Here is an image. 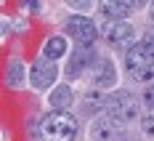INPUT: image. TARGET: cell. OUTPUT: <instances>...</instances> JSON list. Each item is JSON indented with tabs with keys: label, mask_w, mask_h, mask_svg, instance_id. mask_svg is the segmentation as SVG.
<instances>
[{
	"label": "cell",
	"mask_w": 154,
	"mask_h": 141,
	"mask_svg": "<svg viewBox=\"0 0 154 141\" xmlns=\"http://www.w3.org/2000/svg\"><path fill=\"white\" fill-rule=\"evenodd\" d=\"M75 133H77V120L66 112H51L40 125V136L45 141H72Z\"/></svg>",
	"instance_id": "obj_1"
},
{
	"label": "cell",
	"mask_w": 154,
	"mask_h": 141,
	"mask_svg": "<svg viewBox=\"0 0 154 141\" xmlns=\"http://www.w3.org/2000/svg\"><path fill=\"white\" fill-rule=\"evenodd\" d=\"M128 69L130 75L138 80L154 77V45L149 43H138L128 51Z\"/></svg>",
	"instance_id": "obj_2"
},
{
	"label": "cell",
	"mask_w": 154,
	"mask_h": 141,
	"mask_svg": "<svg viewBox=\"0 0 154 141\" xmlns=\"http://www.w3.org/2000/svg\"><path fill=\"white\" fill-rule=\"evenodd\" d=\"M104 104H106V112L109 117H114V120H133L136 114H138V104H136V99L128 93V91H117V93H112L109 99H104Z\"/></svg>",
	"instance_id": "obj_3"
},
{
	"label": "cell",
	"mask_w": 154,
	"mask_h": 141,
	"mask_svg": "<svg viewBox=\"0 0 154 141\" xmlns=\"http://www.w3.org/2000/svg\"><path fill=\"white\" fill-rule=\"evenodd\" d=\"M66 30L69 35L75 37L80 45H93V40H96V27H93V21L88 16H72L69 19V24H66Z\"/></svg>",
	"instance_id": "obj_4"
},
{
	"label": "cell",
	"mask_w": 154,
	"mask_h": 141,
	"mask_svg": "<svg viewBox=\"0 0 154 141\" xmlns=\"http://www.w3.org/2000/svg\"><path fill=\"white\" fill-rule=\"evenodd\" d=\"M117 133H120V120H114L109 114L93 120V125H91V139L93 141H114Z\"/></svg>",
	"instance_id": "obj_5"
},
{
	"label": "cell",
	"mask_w": 154,
	"mask_h": 141,
	"mask_svg": "<svg viewBox=\"0 0 154 141\" xmlns=\"http://www.w3.org/2000/svg\"><path fill=\"white\" fill-rule=\"evenodd\" d=\"M104 37L112 45H128L133 40V30L128 21H106L104 24Z\"/></svg>",
	"instance_id": "obj_6"
},
{
	"label": "cell",
	"mask_w": 154,
	"mask_h": 141,
	"mask_svg": "<svg viewBox=\"0 0 154 141\" xmlns=\"http://www.w3.org/2000/svg\"><path fill=\"white\" fill-rule=\"evenodd\" d=\"M53 80H56V64L53 61H37L32 67V85L35 88H40V91H45L53 85Z\"/></svg>",
	"instance_id": "obj_7"
},
{
	"label": "cell",
	"mask_w": 154,
	"mask_h": 141,
	"mask_svg": "<svg viewBox=\"0 0 154 141\" xmlns=\"http://www.w3.org/2000/svg\"><path fill=\"white\" fill-rule=\"evenodd\" d=\"M117 80V72H114V67L112 61H96V69H93V83L98 85V88H106Z\"/></svg>",
	"instance_id": "obj_8"
},
{
	"label": "cell",
	"mask_w": 154,
	"mask_h": 141,
	"mask_svg": "<svg viewBox=\"0 0 154 141\" xmlns=\"http://www.w3.org/2000/svg\"><path fill=\"white\" fill-rule=\"evenodd\" d=\"M130 3H101V14L106 16V21H122L130 14Z\"/></svg>",
	"instance_id": "obj_9"
},
{
	"label": "cell",
	"mask_w": 154,
	"mask_h": 141,
	"mask_svg": "<svg viewBox=\"0 0 154 141\" xmlns=\"http://www.w3.org/2000/svg\"><path fill=\"white\" fill-rule=\"evenodd\" d=\"M51 104L56 107V112L66 109V107L72 104V91H69L66 85H61V88H56V91L51 93Z\"/></svg>",
	"instance_id": "obj_10"
},
{
	"label": "cell",
	"mask_w": 154,
	"mask_h": 141,
	"mask_svg": "<svg viewBox=\"0 0 154 141\" xmlns=\"http://www.w3.org/2000/svg\"><path fill=\"white\" fill-rule=\"evenodd\" d=\"M66 53V40L64 37H51L45 43V59H59Z\"/></svg>",
	"instance_id": "obj_11"
},
{
	"label": "cell",
	"mask_w": 154,
	"mask_h": 141,
	"mask_svg": "<svg viewBox=\"0 0 154 141\" xmlns=\"http://www.w3.org/2000/svg\"><path fill=\"white\" fill-rule=\"evenodd\" d=\"M8 83H11V85H21V83H24L21 61H11V67H8Z\"/></svg>",
	"instance_id": "obj_12"
},
{
	"label": "cell",
	"mask_w": 154,
	"mask_h": 141,
	"mask_svg": "<svg viewBox=\"0 0 154 141\" xmlns=\"http://www.w3.org/2000/svg\"><path fill=\"white\" fill-rule=\"evenodd\" d=\"M85 59H88V56H85V51L75 53V61L69 64V75H77V72H80L82 67H88V64H91V61H85Z\"/></svg>",
	"instance_id": "obj_13"
},
{
	"label": "cell",
	"mask_w": 154,
	"mask_h": 141,
	"mask_svg": "<svg viewBox=\"0 0 154 141\" xmlns=\"http://www.w3.org/2000/svg\"><path fill=\"white\" fill-rule=\"evenodd\" d=\"M143 133H149V136H154V109L143 117Z\"/></svg>",
	"instance_id": "obj_14"
},
{
	"label": "cell",
	"mask_w": 154,
	"mask_h": 141,
	"mask_svg": "<svg viewBox=\"0 0 154 141\" xmlns=\"http://www.w3.org/2000/svg\"><path fill=\"white\" fill-rule=\"evenodd\" d=\"M146 104H149V107L154 109V85L149 88V91H146Z\"/></svg>",
	"instance_id": "obj_15"
},
{
	"label": "cell",
	"mask_w": 154,
	"mask_h": 141,
	"mask_svg": "<svg viewBox=\"0 0 154 141\" xmlns=\"http://www.w3.org/2000/svg\"><path fill=\"white\" fill-rule=\"evenodd\" d=\"M146 43H149V45H154V24L146 30Z\"/></svg>",
	"instance_id": "obj_16"
},
{
	"label": "cell",
	"mask_w": 154,
	"mask_h": 141,
	"mask_svg": "<svg viewBox=\"0 0 154 141\" xmlns=\"http://www.w3.org/2000/svg\"><path fill=\"white\" fill-rule=\"evenodd\" d=\"M149 16H152V24H154V3L149 5Z\"/></svg>",
	"instance_id": "obj_17"
}]
</instances>
